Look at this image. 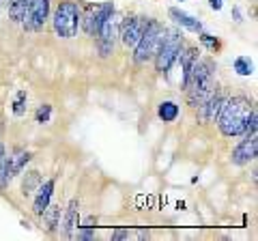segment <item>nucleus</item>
<instances>
[{"label":"nucleus","instance_id":"f257e3e1","mask_svg":"<svg viewBox=\"0 0 258 241\" xmlns=\"http://www.w3.org/2000/svg\"><path fill=\"white\" fill-rule=\"evenodd\" d=\"M252 101L247 97H230L222 103L220 114H217V127L224 136L235 138L245 132L247 118L252 114Z\"/></svg>","mask_w":258,"mask_h":241},{"label":"nucleus","instance_id":"f03ea898","mask_svg":"<svg viewBox=\"0 0 258 241\" xmlns=\"http://www.w3.org/2000/svg\"><path fill=\"white\" fill-rule=\"evenodd\" d=\"M189 106L198 108L203 101L209 99V95L215 91V65L213 61H198L191 69V76L185 84Z\"/></svg>","mask_w":258,"mask_h":241},{"label":"nucleus","instance_id":"7ed1b4c3","mask_svg":"<svg viewBox=\"0 0 258 241\" xmlns=\"http://www.w3.org/2000/svg\"><path fill=\"white\" fill-rule=\"evenodd\" d=\"M80 20H82V13H80V7L71 0H64L58 5V9L54 13V30L56 35L62 39H71L78 35L80 28Z\"/></svg>","mask_w":258,"mask_h":241},{"label":"nucleus","instance_id":"20e7f679","mask_svg":"<svg viewBox=\"0 0 258 241\" xmlns=\"http://www.w3.org/2000/svg\"><path fill=\"white\" fill-rule=\"evenodd\" d=\"M164 35H166V28L161 26L159 22L149 20L147 28H144V33L140 37V41L134 45V50H136L134 61L136 63H147L149 58H153L155 52H157V47H159V43H161V39H164Z\"/></svg>","mask_w":258,"mask_h":241},{"label":"nucleus","instance_id":"39448f33","mask_svg":"<svg viewBox=\"0 0 258 241\" xmlns=\"http://www.w3.org/2000/svg\"><path fill=\"white\" fill-rule=\"evenodd\" d=\"M181 47H183V35L179 30H166V35L155 52V67L159 74H168L170 71L172 63L179 58Z\"/></svg>","mask_w":258,"mask_h":241},{"label":"nucleus","instance_id":"423d86ee","mask_svg":"<svg viewBox=\"0 0 258 241\" xmlns=\"http://www.w3.org/2000/svg\"><path fill=\"white\" fill-rule=\"evenodd\" d=\"M47 15H50V0H28V9L22 22L26 30H41Z\"/></svg>","mask_w":258,"mask_h":241},{"label":"nucleus","instance_id":"0eeeda50","mask_svg":"<svg viewBox=\"0 0 258 241\" xmlns=\"http://www.w3.org/2000/svg\"><path fill=\"white\" fill-rule=\"evenodd\" d=\"M258 153V134H245V138L237 144V149L232 151V164L235 166H245L249 164Z\"/></svg>","mask_w":258,"mask_h":241},{"label":"nucleus","instance_id":"6e6552de","mask_svg":"<svg viewBox=\"0 0 258 241\" xmlns=\"http://www.w3.org/2000/svg\"><path fill=\"white\" fill-rule=\"evenodd\" d=\"M114 39H116V22H114V13L101 24L99 33H97V43H99V54L101 56H110L114 50Z\"/></svg>","mask_w":258,"mask_h":241},{"label":"nucleus","instance_id":"1a4fd4ad","mask_svg":"<svg viewBox=\"0 0 258 241\" xmlns=\"http://www.w3.org/2000/svg\"><path fill=\"white\" fill-rule=\"evenodd\" d=\"M147 18H142V15H134V18L125 20L123 24V33H120V37H123V43L127 47H134L136 43L140 41V37L144 33V28H147Z\"/></svg>","mask_w":258,"mask_h":241},{"label":"nucleus","instance_id":"9d476101","mask_svg":"<svg viewBox=\"0 0 258 241\" xmlns=\"http://www.w3.org/2000/svg\"><path fill=\"white\" fill-rule=\"evenodd\" d=\"M226 101V95L220 93V91H213L211 95H209V99L203 101L198 106V118H200V123H213V120L217 118V114H220V108H222V103Z\"/></svg>","mask_w":258,"mask_h":241},{"label":"nucleus","instance_id":"9b49d317","mask_svg":"<svg viewBox=\"0 0 258 241\" xmlns=\"http://www.w3.org/2000/svg\"><path fill=\"white\" fill-rule=\"evenodd\" d=\"M30 153L26 149H13V153L7 157V181H11L15 174H20L24 170V166L28 164Z\"/></svg>","mask_w":258,"mask_h":241},{"label":"nucleus","instance_id":"f8f14e48","mask_svg":"<svg viewBox=\"0 0 258 241\" xmlns=\"http://www.w3.org/2000/svg\"><path fill=\"white\" fill-rule=\"evenodd\" d=\"M80 203L74 198L67 207V213H64V220H62V235L64 237H74L76 228L80 226Z\"/></svg>","mask_w":258,"mask_h":241},{"label":"nucleus","instance_id":"ddd939ff","mask_svg":"<svg viewBox=\"0 0 258 241\" xmlns=\"http://www.w3.org/2000/svg\"><path fill=\"white\" fill-rule=\"evenodd\" d=\"M52 194H54V179H47L45 183H41V186L37 188V198H35V205H32V211L37 215H41L43 209L50 205Z\"/></svg>","mask_w":258,"mask_h":241},{"label":"nucleus","instance_id":"4468645a","mask_svg":"<svg viewBox=\"0 0 258 241\" xmlns=\"http://www.w3.org/2000/svg\"><path fill=\"white\" fill-rule=\"evenodd\" d=\"M179 58H181V84L185 88V84H187V80L191 76L194 65L198 63V50L196 47H187L185 52H179Z\"/></svg>","mask_w":258,"mask_h":241},{"label":"nucleus","instance_id":"2eb2a0df","mask_svg":"<svg viewBox=\"0 0 258 241\" xmlns=\"http://www.w3.org/2000/svg\"><path fill=\"white\" fill-rule=\"evenodd\" d=\"M170 18L179 24V26H183V28H187V30H191V33H203V24H200V20H196L194 15H189V13H185V11H181V9H176V7H172L170 11Z\"/></svg>","mask_w":258,"mask_h":241},{"label":"nucleus","instance_id":"dca6fc26","mask_svg":"<svg viewBox=\"0 0 258 241\" xmlns=\"http://www.w3.org/2000/svg\"><path fill=\"white\" fill-rule=\"evenodd\" d=\"M41 218H43V224H45V228L47 230H54L56 226H60V205H47L43 209V213H41Z\"/></svg>","mask_w":258,"mask_h":241},{"label":"nucleus","instance_id":"f3484780","mask_svg":"<svg viewBox=\"0 0 258 241\" xmlns=\"http://www.w3.org/2000/svg\"><path fill=\"white\" fill-rule=\"evenodd\" d=\"M179 106H176L174 101H161L159 103V110H157V114L159 118L164 120V123H172V120L179 118Z\"/></svg>","mask_w":258,"mask_h":241},{"label":"nucleus","instance_id":"a211bd4d","mask_svg":"<svg viewBox=\"0 0 258 241\" xmlns=\"http://www.w3.org/2000/svg\"><path fill=\"white\" fill-rule=\"evenodd\" d=\"M39 186H41V174H39L37 170H30V172H26V176H24L22 194H24V196H32V194L37 192Z\"/></svg>","mask_w":258,"mask_h":241},{"label":"nucleus","instance_id":"6ab92c4d","mask_svg":"<svg viewBox=\"0 0 258 241\" xmlns=\"http://www.w3.org/2000/svg\"><path fill=\"white\" fill-rule=\"evenodd\" d=\"M28 9V0H9V18L13 22H22Z\"/></svg>","mask_w":258,"mask_h":241},{"label":"nucleus","instance_id":"aec40b11","mask_svg":"<svg viewBox=\"0 0 258 241\" xmlns=\"http://www.w3.org/2000/svg\"><path fill=\"white\" fill-rule=\"evenodd\" d=\"M235 71L239 76H252L254 74V63L249 56H239L235 61Z\"/></svg>","mask_w":258,"mask_h":241},{"label":"nucleus","instance_id":"412c9836","mask_svg":"<svg viewBox=\"0 0 258 241\" xmlns=\"http://www.w3.org/2000/svg\"><path fill=\"white\" fill-rule=\"evenodd\" d=\"M24 112H26V91H20L18 97H15V101H13V114L22 116Z\"/></svg>","mask_w":258,"mask_h":241},{"label":"nucleus","instance_id":"4be33fe9","mask_svg":"<svg viewBox=\"0 0 258 241\" xmlns=\"http://www.w3.org/2000/svg\"><path fill=\"white\" fill-rule=\"evenodd\" d=\"M35 118H37V123H41V125L50 123V118H52V106H50V103H43V106H39Z\"/></svg>","mask_w":258,"mask_h":241},{"label":"nucleus","instance_id":"5701e85b","mask_svg":"<svg viewBox=\"0 0 258 241\" xmlns=\"http://www.w3.org/2000/svg\"><path fill=\"white\" fill-rule=\"evenodd\" d=\"M200 41H203L209 50H217V47H220V41H217V39H213L211 35H207V33H200Z\"/></svg>","mask_w":258,"mask_h":241},{"label":"nucleus","instance_id":"b1692460","mask_svg":"<svg viewBox=\"0 0 258 241\" xmlns=\"http://www.w3.org/2000/svg\"><path fill=\"white\" fill-rule=\"evenodd\" d=\"M95 226H97V220L91 215V218H86V220L82 222V226H78V228H95Z\"/></svg>","mask_w":258,"mask_h":241},{"label":"nucleus","instance_id":"393cba45","mask_svg":"<svg viewBox=\"0 0 258 241\" xmlns=\"http://www.w3.org/2000/svg\"><path fill=\"white\" fill-rule=\"evenodd\" d=\"M80 237H82V239H93V228H82Z\"/></svg>","mask_w":258,"mask_h":241},{"label":"nucleus","instance_id":"a878e982","mask_svg":"<svg viewBox=\"0 0 258 241\" xmlns=\"http://www.w3.org/2000/svg\"><path fill=\"white\" fill-rule=\"evenodd\" d=\"M5 162H7V155H5V144L0 142V168L5 166Z\"/></svg>","mask_w":258,"mask_h":241},{"label":"nucleus","instance_id":"bb28decb","mask_svg":"<svg viewBox=\"0 0 258 241\" xmlns=\"http://www.w3.org/2000/svg\"><path fill=\"white\" fill-rule=\"evenodd\" d=\"M112 237H114V239H127V237H129V232H127V230H116Z\"/></svg>","mask_w":258,"mask_h":241},{"label":"nucleus","instance_id":"cd10ccee","mask_svg":"<svg viewBox=\"0 0 258 241\" xmlns=\"http://www.w3.org/2000/svg\"><path fill=\"white\" fill-rule=\"evenodd\" d=\"M211 9L220 11V9H222V0H211Z\"/></svg>","mask_w":258,"mask_h":241},{"label":"nucleus","instance_id":"c85d7f7f","mask_svg":"<svg viewBox=\"0 0 258 241\" xmlns=\"http://www.w3.org/2000/svg\"><path fill=\"white\" fill-rule=\"evenodd\" d=\"M232 18H235V22H243V20H241V11L237 9V7L232 9Z\"/></svg>","mask_w":258,"mask_h":241},{"label":"nucleus","instance_id":"c756f323","mask_svg":"<svg viewBox=\"0 0 258 241\" xmlns=\"http://www.w3.org/2000/svg\"><path fill=\"white\" fill-rule=\"evenodd\" d=\"M0 3H3V0H0Z\"/></svg>","mask_w":258,"mask_h":241},{"label":"nucleus","instance_id":"7c9ffc66","mask_svg":"<svg viewBox=\"0 0 258 241\" xmlns=\"http://www.w3.org/2000/svg\"><path fill=\"white\" fill-rule=\"evenodd\" d=\"M179 3H181V0H179Z\"/></svg>","mask_w":258,"mask_h":241}]
</instances>
